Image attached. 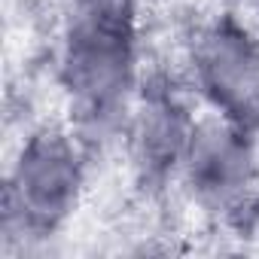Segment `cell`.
Listing matches in <instances>:
<instances>
[{
    "label": "cell",
    "mask_w": 259,
    "mask_h": 259,
    "mask_svg": "<svg viewBox=\"0 0 259 259\" xmlns=\"http://www.w3.org/2000/svg\"><path fill=\"white\" fill-rule=\"evenodd\" d=\"M241 4H244L247 10H256V13H259V0H241Z\"/></svg>",
    "instance_id": "cell-7"
},
{
    "label": "cell",
    "mask_w": 259,
    "mask_h": 259,
    "mask_svg": "<svg viewBox=\"0 0 259 259\" xmlns=\"http://www.w3.org/2000/svg\"><path fill=\"white\" fill-rule=\"evenodd\" d=\"M85 156L70 125H43L22 141L4 189L7 241L55 235L76 213L85 192Z\"/></svg>",
    "instance_id": "cell-2"
},
{
    "label": "cell",
    "mask_w": 259,
    "mask_h": 259,
    "mask_svg": "<svg viewBox=\"0 0 259 259\" xmlns=\"http://www.w3.org/2000/svg\"><path fill=\"white\" fill-rule=\"evenodd\" d=\"M58 73L70 104V132L85 150L125 135L138 101L135 34L67 25Z\"/></svg>",
    "instance_id": "cell-1"
},
{
    "label": "cell",
    "mask_w": 259,
    "mask_h": 259,
    "mask_svg": "<svg viewBox=\"0 0 259 259\" xmlns=\"http://www.w3.org/2000/svg\"><path fill=\"white\" fill-rule=\"evenodd\" d=\"M256 132L210 113L195 122L180 180L204 210H235L256 183Z\"/></svg>",
    "instance_id": "cell-4"
},
{
    "label": "cell",
    "mask_w": 259,
    "mask_h": 259,
    "mask_svg": "<svg viewBox=\"0 0 259 259\" xmlns=\"http://www.w3.org/2000/svg\"><path fill=\"white\" fill-rule=\"evenodd\" d=\"M67 25L135 34L138 0H67Z\"/></svg>",
    "instance_id": "cell-6"
},
{
    "label": "cell",
    "mask_w": 259,
    "mask_h": 259,
    "mask_svg": "<svg viewBox=\"0 0 259 259\" xmlns=\"http://www.w3.org/2000/svg\"><path fill=\"white\" fill-rule=\"evenodd\" d=\"M195 122L198 119L171 89H150L135 101L125 138L144 183H165L180 174Z\"/></svg>",
    "instance_id": "cell-5"
},
{
    "label": "cell",
    "mask_w": 259,
    "mask_h": 259,
    "mask_svg": "<svg viewBox=\"0 0 259 259\" xmlns=\"http://www.w3.org/2000/svg\"><path fill=\"white\" fill-rule=\"evenodd\" d=\"M195 85L210 110L247 132H259V40L238 22H213L192 52Z\"/></svg>",
    "instance_id": "cell-3"
}]
</instances>
